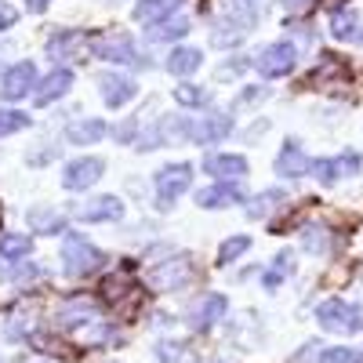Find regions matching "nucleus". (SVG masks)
Wrapping results in <instances>:
<instances>
[{
  "label": "nucleus",
  "mask_w": 363,
  "mask_h": 363,
  "mask_svg": "<svg viewBox=\"0 0 363 363\" xmlns=\"http://www.w3.org/2000/svg\"><path fill=\"white\" fill-rule=\"evenodd\" d=\"M200 62H203V55H200L196 48H174V51L167 55V69H171L174 77H186V73L200 69Z\"/></svg>",
  "instance_id": "24"
},
{
  "label": "nucleus",
  "mask_w": 363,
  "mask_h": 363,
  "mask_svg": "<svg viewBox=\"0 0 363 363\" xmlns=\"http://www.w3.org/2000/svg\"><path fill=\"white\" fill-rule=\"evenodd\" d=\"M102 171H106V164H102L99 157H80V160H69V164H66V171H62V186H66V189H73V193H80V189H87V186H95V182L102 178Z\"/></svg>",
  "instance_id": "8"
},
{
  "label": "nucleus",
  "mask_w": 363,
  "mask_h": 363,
  "mask_svg": "<svg viewBox=\"0 0 363 363\" xmlns=\"http://www.w3.org/2000/svg\"><path fill=\"white\" fill-rule=\"evenodd\" d=\"M29 251H33V244H29L26 233L0 236V265H18L22 258H29Z\"/></svg>",
  "instance_id": "20"
},
{
  "label": "nucleus",
  "mask_w": 363,
  "mask_h": 363,
  "mask_svg": "<svg viewBox=\"0 0 363 363\" xmlns=\"http://www.w3.org/2000/svg\"><path fill=\"white\" fill-rule=\"evenodd\" d=\"M301 247L309 255H330V233L323 225H306L301 229Z\"/></svg>",
  "instance_id": "28"
},
{
  "label": "nucleus",
  "mask_w": 363,
  "mask_h": 363,
  "mask_svg": "<svg viewBox=\"0 0 363 363\" xmlns=\"http://www.w3.org/2000/svg\"><path fill=\"white\" fill-rule=\"evenodd\" d=\"M189 182H193V167L189 164H167L157 174V207L160 211H171L174 200L189 189Z\"/></svg>",
  "instance_id": "5"
},
{
  "label": "nucleus",
  "mask_w": 363,
  "mask_h": 363,
  "mask_svg": "<svg viewBox=\"0 0 363 363\" xmlns=\"http://www.w3.org/2000/svg\"><path fill=\"white\" fill-rule=\"evenodd\" d=\"M15 8H8V4H0V29H8V26H15Z\"/></svg>",
  "instance_id": "39"
},
{
  "label": "nucleus",
  "mask_w": 363,
  "mask_h": 363,
  "mask_svg": "<svg viewBox=\"0 0 363 363\" xmlns=\"http://www.w3.org/2000/svg\"><path fill=\"white\" fill-rule=\"evenodd\" d=\"M29 87H37V66L33 62H18V66H11L4 77H0V99L18 102V99L29 95Z\"/></svg>",
  "instance_id": "9"
},
{
  "label": "nucleus",
  "mask_w": 363,
  "mask_h": 363,
  "mask_svg": "<svg viewBox=\"0 0 363 363\" xmlns=\"http://www.w3.org/2000/svg\"><path fill=\"white\" fill-rule=\"evenodd\" d=\"M102 135H106V124H102L99 116L77 120V124H69V128H66V138H69L73 145H95Z\"/></svg>",
  "instance_id": "21"
},
{
  "label": "nucleus",
  "mask_w": 363,
  "mask_h": 363,
  "mask_svg": "<svg viewBox=\"0 0 363 363\" xmlns=\"http://www.w3.org/2000/svg\"><path fill=\"white\" fill-rule=\"evenodd\" d=\"M294 269V258H291V251H284V255H277V262H272V269H265V277H262V284L269 287V291H277L280 284H284V277Z\"/></svg>",
  "instance_id": "30"
},
{
  "label": "nucleus",
  "mask_w": 363,
  "mask_h": 363,
  "mask_svg": "<svg viewBox=\"0 0 363 363\" xmlns=\"http://www.w3.org/2000/svg\"><path fill=\"white\" fill-rule=\"evenodd\" d=\"M102 298L109 301L116 313L131 316L138 309V301H142V287L131 280V272H116V277H106L102 280Z\"/></svg>",
  "instance_id": "4"
},
{
  "label": "nucleus",
  "mask_w": 363,
  "mask_h": 363,
  "mask_svg": "<svg viewBox=\"0 0 363 363\" xmlns=\"http://www.w3.org/2000/svg\"><path fill=\"white\" fill-rule=\"evenodd\" d=\"M294 58H298L294 44H291V40H277V44L262 48V55L255 58V66H258L262 77L277 80V77H287V73L294 69Z\"/></svg>",
  "instance_id": "6"
},
{
  "label": "nucleus",
  "mask_w": 363,
  "mask_h": 363,
  "mask_svg": "<svg viewBox=\"0 0 363 363\" xmlns=\"http://www.w3.org/2000/svg\"><path fill=\"white\" fill-rule=\"evenodd\" d=\"M247 247H251V236H229L225 244L218 247V262H222V265H229V262H236L240 255H244Z\"/></svg>",
  "instance_id": "33"
},
{
  "label": "nucleus",
  "mask_w": 363,
  "mask_h": 363,
  "mask_svg": "<svg viewBox=\"0 0 363 363\" xmlns=\"http://www.w3.org/2000/svg\"><path fill=\"white\" fill-rule=\"evenodd\" d=\"M316 320L323 330H335V335H356L363 330V309L352 306V301H342V298H330L316 309Z\"/></svg>",
  "instance_id": "3"
},
{
  "label": "nucleus",
  "mask_w": 363,
  "mask_h": 363,
  "mask_svg": "<svg viewBox=\"0 0 363 363\" xmlns=\"http://www.w3.org/2000/svg\"><path fill=\"white\" fill-rule=\"evenodd\" d=\"M207 99H211V95H207L200 84H178V87H174V102H178V106H189V109H193V106H203Z\"/></svg>",
  "instance_id": "32"
},
{
  "label": "nucleus",
  "mask_w": 363,
  "mask_h": 363,
  "mask_svg": "<svg viewBox=\"0 0 363 363\" xmlns=\"http://www.w3.org/2000/svg\"><path fill=\"white\" fill-rule=\"evenodd\" d=\"M280 200H284V193H280V189H265V193H258V196H255V203L247 207V215H251V218H262V215H269V211L277 207Z\"/></svg>",
  "instance_id": "35"
},
{
  "label": "nucleus",
  "mask_w": 363,
  "mask_h": 363,
  "mask_svg": "<svg viewBox=\"0 0 363 363\" xmlns=\"http://www.w3.org/2000/svg\"><path fill=\"white\" fill-rule=\"evenodd\" d=\"M203 171L215 174L218 182H240L247 174V160L236 157V153H218V157H207L203 160Z\"/></svg>",
  "instance_id": "17"
},
{
  "label": "nucleus",
  "mask_w": 363,
  "mask_h": 363,
  "mask_svg": "<svg viewBox=\"0 0 363 363\" xmlns=\"http://www.w3.org/2000/svg\"><path fill=\"white\" fill-rule=\"evenodd\" d=\"M102 262H106V255L95 244H87V236H80V233L62 236V269H66V277H73V280L91 277L95 269H102Z\"/></svg>",
  "instance_id": "1"
},
{
  "label": "nucleus",
  "mask_w": 363,
  "mask_h": 363,
  "mask_svg": "<svg viewBox=\"0 0 363 363\" xmlns=\"http://www.w3.org/2000/svg\"><path fill=\"white\" fill-rule=\"evenodd\" d=\"M87 40L77 33V29H62V33H58V37H51L48 40V55L55 58V62H58V58H69L77 48H84Z\"/></svg>",
  "instance_id": "26"
},
{
  "label": "nucleus",
  "mask_w": 363,
  "mask_h": 363,
  "mask_svg": "<svg viewBox=\"0 0 363 363\" xmlns=\"http://www.w3.org/2000/svg\"><path fill=\"white\" fill-rule=\"evenodd\" d=\"M229 313V298L225 294H203L193 301V309H189V327L193 330H211L218 320H225Z\"/></svg>",
  "instance_id": "7"
},
{
  "label": "nucleus",
  "mask_w": 363,
  "mask_h": 363,
  "mask_svg": "<svg viewBox=\"0 0 363 363\" xmlns=\"http://www.w3.org/2000/svg\"><path fill=\"white\" fill-rule=\"evenodd\" d=\"M229 131H233V116H225V113H211V116L196 120V124L189 128V138H193L196 145H211V142L229 138Z\"/></svg>",
  "instance_id": "11"
},
{
  "label": "nucleus",
  "mask_w": 363,
  "mask_h": 363,
  "mask_svg": "<svg viewBox=\"0 0 363 363\" xmlns=\"http://www.w3.org/2000/svg\"><path fill=\"white\" fill-rule=\"evenodd\" d=\"M135 131H138V120H135V116H128L120 128H113V138H116L120 145H128V142L135 138Z\"/></svg>",
  "instance_id": "37"
},
{
  "label": "nucleus",
  "mask_w": 363,
  "mask_h": 363,
  "mask_svg": "<svg viewBox=\"0 0 363 363\" xmlns=\"http://www.w3.org/2000/svg\"><path fill=\"white\" fill-rule=\"evenodd\" d=\"M330 37H335V40H349V44H363V22H359V15L349 11V8L335 11V15H330Z\"/></svg>",
  "instance_id": "19"
},
{
  "label": "nucleus",
  "mask_w": 363,
  "mask_h": 363,
  "mask_svg": "<svg viewBox=\"0 0 363 363\" xmlns=\"http://www.w3.org/2000/svg\"><path fill=\"white\" fill-rule=\"evenodd\" d=\"M26 4H29V11H44L51 0H26Z\"/></svg>",
  "instance_id": "42"
},
{
  "label": "nucleus",
  "mask_w": 363,
  "mask_h": 363,
  "mask_svg": "<svg viewBox=\"0 0 363 363\" xmlns=\"http://www.w3.org/2000/svg\"><path fill=\"white\" fill-rule=\"evenodd\" d=\"M73 215H77L80 222H113V218L124 215V203H120L116 196H95V200L80 203Z\"/></svg>",
  "instance_id": "14"
},
{
  "label": "nucleus",
  "mask_w": 363,
  "mask_h": 363,
  "mask_svg": "<svg viewBox=\"0 0 363 363\" xmlns=\"http://www.w3.org/2000/svg\"><path fill=\"white\" fill-rule=\"evenodd\" d=\"M309 171H313V160L306 157V149H301L298 142H287L280 149V157H277V174L280 178H301Z\"/></svg>",
  "instance_id": "15"
},
{
  "label": "nucleus",
  "mask_w": 363,
  "mask_h": 363,
  "mask_svg": "<svg viewBox=\"0 0 363 363\" xmlns=\"http://www.w3.org/2000/svg\"><path fill=\"white\" fill-rule=\"evenodd\" d=\"M69 87H73V73L62 66V69L48 73V77L37 84V91H33V102H37V106H51L55 99H62Z\"/></svg>",
  "instance_id": "16"
},
{
  "label": "nucleus",
  "mask_w": 363,
  "mask_h": 363,
  "mask_svg": "<svg viewBox=\"0 0 363 363\" xmlns=\"http://www.w3.org/2000/svg\"><path fill=\"white\" fill-rule=\"evenodd\" d=\"M265 95H269V91H265V87H255V91H244V95H240V99H236V106H244V102H255V99H265Z\"/></svg>",
  "instance_id": "40"
},
{
  "label": "nucleus",
  "mask_w": 363,
  "mask_h": 363,
  "mask_svg": "<svg viewBox=\"0 0 363 363\" xmlns=\"http://www.w3.org/2000/svg\"><path fill=\"white\" fill-rule=\"evenodd\" d=\"M157 356L164 363H196V352L189 345H182V342H160L157 345Z\"/></svg>",
  "instance_id": "31"
},
{
  "label": "nucleus",
  "mask_w": 363,
  "mask_h": 363,
  "mask_svg": "<svg viewBox=\"0 0 363 363\" xmlns=\"http://www.w3.org/2000/svg\"><path fill=\"white\" fill-rule=\"evenodd\" d=\"M262 11H265V0H225V18H236L244 26H255Z\"/></svg>",
  "instance_id": "25"
},
{
  "label": "nucleus",
  "mask_w": 363,
  "mask_h": 363,
  "mask_svg": "<svg viewBox=\"0 0 363 363\" xmlns=\"http://www.w3.org/2000/svg\"><path fill=\"white\" fill-rule=\"evenodd\" d=\"M99 87H102V102L120 109V106H128L135 95H138V84L131 77H120V73H102L99 77Z\"/></svg>",
  "instance_id": "10"
},
{
  "label": "nucleus",
  "mask_w": 363,
  "mask_h": 363,
  "mask_svg": "<svg viewBox=\"0 0 363 363\" xmlns=\"http://www.w3.org/2000/svg\"><path fill=\"white\" fill-rule=\"evenodd\" d=\"M313 4H316V0H284V8L291 15H306V11H313Z\"/></svg>",
  "instance_id": "38"
},
{
  "label": "nucleus",
  "mask_w": 363,
  "mask_h": 363,
  "mask_svg": "<svg viewBox=\"0 0 363 363\" xmlns=\"http://www.w3.org/2000/svg\"><path fill=\"white\" fill-rule=\"evenodd\" d=\"M178 8H182V0H138L135 18L138 22H167V15H174Z\"/></svg>",
  "instance_id": "22"
},
{
  "label": "nucleus",
  "mask_w": 363,
  "mask_h": 363,
  "mask_svg": "<svg viewBox=\"0 0 363 363\" xmlns=\"http://www.w3.org/2000/svg\"><path fill=\"white\" fill-rule=\"evenodd\" d=\"M244 66H247V62H233V66H222V69H218V77H236V73L244 69Z\"/></svg>",
  "instance_id": "41"
},
{
  "label": "nucleus",
  "mask_w": 363,
  "mask_h": 363,
  "mask_svg": "<svg viewBox=\"0 0 363 363\" xmlns=\"http://www.w3.org/2000/svg\"><path fill=\"white\" fill-rule=\"evenodd\" d=\"M244 200V193H240L236 182H218V186H211V189H200L196 193V203L207 207V211H218V207H233Z\"/></svg>",
  "instance_id": "18"
},
{
  "label": "nucleus",
  "mask_w": 363,
  "mask_h": 363,
  "mask_svg": "<svg viewBox=\"0 0 363 363\" xmlns=\"http://www.w3.org/2000/svg\"><path fill=\"white\" fill-rule=\"evenodd\" d=\"M251 33V26H244V22H236V18H225V22H218V29L211 33V40H215L218 48H229V44H240Z\"/></svg>",
  "instance_id": "27"
},
{
  "label": "nucleus",
  "mask_w": 363,
  "mask_h": 363,
  "mask_svg": "<svg viewBox=\"0 0 363 363\" xmlns=\"http://www.w3.org/2000/svg\"><path fill=\"white\" fill-rule=\"evenodd\" d=\"M29 229L33 233H66V215L51 207H33L29 211Z\"/></svg>",
  "instance_id": "23"
},
{
  "label": "nucleus",
  "mask_w": 363,
  "mask_h": 363,
  "mask_svg": "<svg viewBox=\"0 0 363 363\" xmlns=\"http://www.w3.org/2000/svg\"><path fill=\"white\" fill-rule=\"evenodd\" d=\"M186 33H189V22H186V18H167V22H160V26L149 29V40L164 44V40H178V37H186Z\"/></svg>",
  "instance_id": "29"
},
{
  "label": "nucleus",
  "mask_w": 363,
  "mask_h": 363,
  "mask_svg": "<svg viewBox=\"0 0 363 363\" xmlns=\"http://www.w3.org/2000/svg\"><path fill=\"white\" fill-rule=\"evenodd\" d=\"M359 167H363V160L356 153H342L335 160H316L313 164V171H316V178L323 182V186H335V182L345 178V174H359Z\"/></svg>",
  "instance_id": "12"
},
{
  "label": "nucleus",
  "mask_w": 363,
  "mask_h": 363,
  "mask_svg": "<svg viewBox=\"0 0 363 363\" xmlns=\"http://www.w3.org/2000/svg\"><path fill=\"white\" fill-rule=\"evenodd\" d=\"M22 128H29V116H26V113H18V109H0V138H8V135H15V131H22Z\"/></svg>",
  "instance_id": "34"
},
{
  "label": "nucleus",
  "mask_w": 363,
  "mask_h": 363,
  "mask_svg": "<svg viewBox=\"0 0 363 363\" xmlns=\"http://www.w3.org/2000/svg\"><path fill=\"white\" fill-rule=\"evenodd\" d=\"M91 51H95V58H102V62H116V66H149L142 51L135 48V40L128 33H99V37H91L87 44Z\"/></svg>",
  "instance_id": "2"
},
{
  "label": "nucleus",
  "mask_w": 363,
  "mask_h": 363,
  "mask_svg": "<svg viewBox=\"0 0 363 363\" xmlns=\"http://www.w3.org/2000/svg\"><path fill=\"white\" fill-rule=\"evenodd\" d=\"M189 277V258H171L164 265H157L153 272H149V287H157V291H174L178 284H186Z\"/></svg>",
  "instance_id": "13"
},
{
  "label": "nucleus",
  "mask_w": 363,
  "mask_h": 363,
  "mask_svg": "<svg viewBox=\"0 0 363 363\" xmlns=\"http://www.w3.org/2000/svg\"><path fill=\"white\" fill-rule=\"evenodd\" d=\"M320 363H359V356L352 349H323Z\"/></svg>",
  "instance_id": "36"
}]
</instances>
